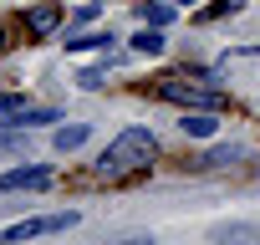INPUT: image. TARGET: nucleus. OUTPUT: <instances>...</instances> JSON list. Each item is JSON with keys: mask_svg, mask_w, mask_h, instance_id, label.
<instances>
[{"mask_svg": "<svg viewBox=\"0 0 260 245\" xmlns=\"http://www.w3.org/2000/svg\"><path fill=\"white\" fill-rule=\"evenodd\" d=\"M153 154H158V138H153L148 128H122V133L102 148V159H97V179H127V174L148 169Z\"/></svg>", "mask_w": 260, "mask_h": 245, "instance_id": "obj_1", "label": "nucleus"}, {"mask_svg": "<svg viewBox=\"0 0 260 245\" xmlns=\"http://www.w3.org/2000/svg\"><path fill=\"white\" fill-rule=\"evenodd\" d=\"M77 220H82L77 209H61V215H36V220L6 225V230H0V245H11V240H36V235H56V230H72Z\"/></svg>", "mask_w": 260, "mask_h": 245, "instance_id": "obj_2", "label": "nucleus"}, {"mask_svg": "<svg viewBox=\"0 0 260 245\" xmlns=\"http://www.w3.org/2000/svg\"><path fill=\"white\" fill-rule=\"evenodd\" d=\"M0 122H6V128H36V122H56V112L36 107L26 97H0Z\"/></svg>", "mask_w": 260, "mask_h": 245, "instance_id": "obj_3", "label": "nucleus"}, {"mask_svg": "<svg viewBox=\"0 0 260 245\" xmlns=\"http://www.w3.org/2000/svg\"><path fill=\"white\" fill-rule=\"evenodd\" d=\"M158 97H169V102H184V107H219V92L189 87V82H179V77H164V82H158Z\"/></svg>", "mask_w": 260, "mask_h": 245, "instance_id": "obj_4", "label": "nucleus"}, {"mask_svg": "<svg viewBox=\"0 0 260 245\" xmlns=\"http://www.w3.org/2000/svg\"><path fill=\"white\" fill-rule=\"evenodd\" d=\"M61 16H67L61 0H41V6L26 11V31H31V36H51V31L61 26Z\"/></svg>", "mask_w": 260, "mask_h": 245, "instance_id": "obj_5", "label": "nucleus"}, {"mask_svg": "<svg viewBox=\"0 0 260 245\" xmlns=\"http://www.w3.org/2000/svg\"><path fill=\"white\" fill-rule=\"evenodd\" d=\"M46 184H51V169L46 164H26V169L0 174V189H46Z\"/></svg>", "mask_w": 260, "mask_h": 245, "instance_id": "obj_6", "label": "nucleus"}, {"mask_svg": "<svg viewBox=\"0 0 260 245\" xmlns=\"http://www.w3.org/2000/svg\"><path fill=\"white\" fill-rule=\"evenodd\" d=\"M179 128H184L189 138H214V128H219V117H214L209 107H194V112H184V117H179Z\"/></svg>", "mask_w": 260, "mask_h": 245, "instance_id": "obj_7", "label": "nucleus"}, {"mask_svg": "<svg viewBox=\"0 0 260 245\" xmlns=\"http://www.w3.org/2000/svg\"><path fill=\"white\" fill-rule=\"evenodd\" d=\"M87 138H92V128H87V122H72V128H56V133H51V143H56L61 154H72V148H82Z\"/></svg>", "mask_w": 260, "mask_h": 245, "instance_id": "obj_8", "label": "nucleus"}, {"mask_svg": "<svg viewBox=\"0 0 260 245\" xmlns=\"http://www.w3.org/2000/svg\"><path fill=\"white\" fill-rule=\"evenodd\" d=\"M133 51H138V56H158V51H164V31H158V26H143V31L133 36Z\"/></svg>", "mask_w": 260, "mask_h": 245, "instance_id": "obj_9", "label": "nucleus"}, {"mask_svg": "<svg viewBox=\"0 0 260 245\" xmlns=\"http://www.w3.org/2000/svg\"><path fill=\"white\" fill-rule=\"evenodd\" d=\"M143 21L148 26H169L174 21V6H169V0H153V6H143Z\"/></svg>", "mask_w": 260, "mask_h": 245, "instance_id": "obj_10", "label": "nucleus"}, {"mask_svg": "<svg viewBox=\"0 0 260 245\" xmlns=\"http://www.w3.org/2000/svg\"><path fill=\"white\" fill-rule=\"evenodd\" d=\"M107 41H112V36L92 31V36H77V41H67V51H107Z\"/></svg>", "mask_w": 260, "mask_h": 245, "instance_id": "obj_11", "label": "nucleus"}, {"mask_svg": "<svg viewBox=\"0 0 260 245\" xmlns=\"http://www.w3.org/2000/svg\"><path fill=\"white\" fill-rule=\"evenodd\" d=\"M235 159H240V148H214V154L199 159V169H219V164H235Z\"/></svg>", "mask_w": 260, "mask_h": 245, "instance_id": "obj_12", "label": "nucleus"}, {"mask_svg": "<svg viewBox=\"0 0 260 245\" xmlns=\"http://www.w3.org/2000/svg\"><path fill=\"white\" fill-rule=\"evenodd\" d=\"M26 133H31V128H11V133H0V154H16V148H26Z\"/></svg>", "mask_w": 260, "mask_h": 245, "instance_id": "obj_13", "label": "nucleus"}, {"mask_svg": "<svg viewBox=\"0 0 260 245\" xmlns=\"http://www.w3.org/2000/svg\"><path fill=\"white\" fill-rule=\"evenodd\" d=\"M224 11H240V0H214V6H204L199 16H204V21H214V16H224Z\"/></svg>", "mask_w": 260, "mask_h": 245, "instance_id": "obj_14", "label": "nucleus"}, {"mask_svg": "<svg viewBox=\"0 0 260 245\" xmlns=\"http://www.w3.org/2000/svg\"><path fill=\"white\" fill-rule=\"evenodd\" d=\"M179 6H199V0H179Z\"/></svg>", "mask_w": 260, "mask_h": 245, "instance_id": "obj_15", "label": "nucleus"}, {"mask_svg": "<svg viewBox=\"0 0 260 245\" xmlns=\"http://www.w3.org/2000/svg\"><path fill=\"white\" fill-rule=\"evenodd\" d=\"M0 46H6V31H0Z\"/></svg>", "mask_w": 260, "mask_h": 245, "instance_id": "obj_16", "label": "nucleus"}]
</instances>
